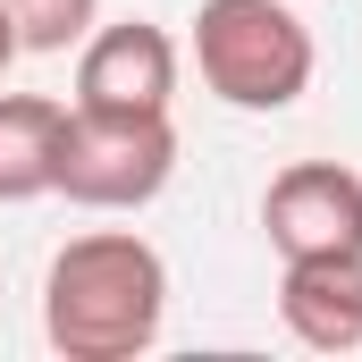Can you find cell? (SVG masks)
<instances>
[{
  "label": "cell",
  "mask_w": 362,
  "mask_h": 362,
  "mask_svg": "<svg viewBox=\"0 0 362 362\" xmlns=\"http://www.w3.org/2000/svg\"><path fill=\"white\" fill-rule=\"evenodd\" d=\"M169 320V262L135 228H93L42 270V337L68 362H135Z\"/></svg>",
  "instance_id": "obj_1"
},
{
  "label": "cell",
  "mask_w": 362,
  "mask_h": 362,
  "mask_svg": "<svg viewBox=\"0 0 362 362\" xmlns=\"http://www.w3.org/2000/svg\"><path fill=\"white\" fill-rule=\"evenodd\" d=\"M194 68L228 110H286L312 85V34L286 0H202Z\"/></svg>",
  "instance_id": "obj_2"
},
{
  "label": "cell",
  "mask_w": 362,
  "mask_h": 362,
  "mask_svg": "<svg viewBox=\"0 0 362 362\" xmlns=\"http://www.w3.org/2000/svg\"><path fill=\"white\" fill-rule=\"evenodd\" d=\"M169 177H177V127H169V110H160V118L68 110L51 194H68V202H85V211H144Z\"/></svg>",
  "instance_id": "obj_3"
},
{
  "label": "cell",
  "mask_w": 362,
  "mask_h": 362,
  "mask_svg": "<svg viewBox=\"0 0 362 362\" xmlns=\"http://www.w3.org/2000/svg\"><path fill=\"white\" fill-rule=\"evenodd\" d=\"M262 228L286 262L303 253H362V177L346 160H295L262 194Z\"/></svg>",
  "instance_id": "obj_4"
},
{
  "label": "cell",
  "mask_w": 362,
  "mask_h": 362,
  "mask_svg": "<svg viewBox=\"0 0 362 362\" xmlns=\"http://www.w3.org/2000/svg\"><path fill=\"white\" fill-rule=\"evenodd\" d=\"M177 93V42L144 17L85 34L76 59V110H127V118H160Z\"/></svg>",
  "instance_id": "obj_5"
},
{
  "label": "cell",
  "mask_w": 362,
  "mask_h": 362,
  "mask_svg": "<svg viewBox=\"0 0 362 362\" xmlns=\"http://www.w3.org/2000/svg\"><path fill=\"white\" fill-rule=\"evenodd\" d=\"M278 320L312 354H354L362 346V253H303V262H286Z\"/></svg>",
  "instance_id": "obj_6"
},
{
  "label": "cell",
  "mask_w": 362,
  "mask_h": 362,
  "mask_svg": "<svg viewBox=\"0 0 362 362\" xmlns=\"http://www.w3.org/2000/svg\"><path fill=\"white\" fill-rule=\"evenodd\" d=\"M59 127L68 110L42 93H0V202H34L59 177Z\"/></svg>",
  "instance_id": "obj_7"
},
{
  "label": "cell",
  "mask_w": 362,
  "mask_h": 362,
  "mask_svg": "<svg viewBox=\"0 0 362 362\" xmlns=\"http://www.w3.org/2000/svg\"><path fill=\"white\" fill-rule=\"evenodd\" d=\"M0 8L17 25V51H68V42H85L93 17H101V0H0Z\"/></svg>",
  "instance_id": "obj_8"
},
{
  "label": "cell",
  "mask_w": 362,
  "mask_h": 362,
  "mask_svg": "<svg viewBox=\"0 0 362 362\" xmlns=\"http://www.w3.org/2000/svg\"><path fill=\"white\" fill-rule=\"evenodd\" d=\"M8 59H17V25H8V8H0V76H8Z\"/></svg>",
  "instance_id": "obj_9"
}]
</instances>
